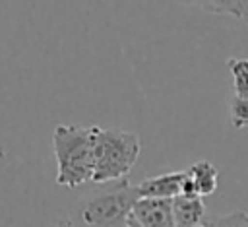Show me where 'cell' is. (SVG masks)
I'll use <instances>...</instances> for the list:
<instances>
[{
    "mask_svg": "<svg viewBox=\"0 0 248 227\" xmlns=\"http://www.w3.org/2000/svg\"><path fill=\"white\" fill-rule=\"evenodd\" d=\"M202 227H248V211L236 210L225 215H207Z\"/></svg>",
    "mask_w": 248,
    "mask_h": 227,
    "instance_id": "10",
    "label": "cell"
},
{
    "mask_svg": "<svg viewBox=\"0 0 248 227\" xmlns=\"http://www.w3.org/2000/svg\"><path fill=\"white\" fill-rule=\"evenodd\" d=\"M229 116H231V124L236 130H242L248 126V99L242 97H231L229 101Z\"/></svg>",
    "mask_w": 248,
    "mask_h": 227,
    "instance_id": "11",
    "label": "cell"
},
{
    "mask_svg": "<svg viewBox=\"0 0 248 227\" xmlns=\"http://www.w3.org/2000/svg\"><path fill=\"white\" fill-rule=\"evenodd\" d=\"M227 70L232 76V91L234 97L248 99V58L232 56L227 60Z\"/></svg>",
    "mask_w": 248,
    "mask_h": 227,
    "instance_id": "9",
    "label": "cell"
},
{
    "mask_svg": "<svg viewBox=\"0 0 248 227\" xmlns=\"http://www.w3.org/2000/svg\"><path fill=\"white\" fill-rule=\"evenodd\" d=\"M188 178L192 180L194 188H196V194L198 196H209L217 190V184H219V171L217 167L207 161V159H200L196 163H192L188 169Z\"/></svg>",
    "mask_w": 248,
    "mask_h": 227,
    "instance_id": "7",
    "label": "cell"
},
{
    "mask_svg": "<svg viewBox=\"0 0 248 227\" xmlns=\"http://www.w3.org/2000/svg\"><path fill=\"white\" fill-rule=\"evenodd\" d=\"M128 227H130V225H128Z\"/></svg>",
    "mask_w": 248,
    "mask_h": 227,
    "instance_id": "15",
    "label": "cell"
},
{
    "mask_svg": "<svg viewBox=\"0 0 248 227\" xmlns=\"http://www.w3.org/2000/svg\"><path fill=\"white\" fill-rule=\"evenodd\" d=\"M242 21L248 25V0H244V16H242Z\"/></svg>",
    "mask_w": 248,
    "mask_h": 227,
    "instance_id": "13",
    "label": "cell"
},
{
    "mask_svg": "<svg viewBox=\"0 0 248 227\" xmlns=\"http://www.w3.org/2000/svg\"><path fill=\"white\" fill-rule=\"evenodd\" d=\"M182 6L198 8L207 14L217 16H232L236 19H242L244 16V0H174Z\"/></svg>",
    "mask_w": 248,
    "mask_h": 227,
    "instance_id": "8",
    "label": "cell"
},
{
    "mask_svg": "<svg viewBox=\"0 0 248 227\" xmlns=\"http://www.w3.org/2000/svg\"><path fill=\"white\" fill-rule=\"evenodd\" d=\"M140 200L136 186L128 178L105 184L78 202L70 215L74 227H128L132 208Z\"/></svg>",
    "mask_w": 248,
    "mask_h": 227,
    "instance_id": "2",
    "label": "cell"
},
{
    "mask_svg": "<svg viewBox=\"0 0 248 227\" xmlns=\"http://www.w3.org/2000/svg\"><path fill=\"white\" fill-rule=\"evenodd\" d=\"M132 219L140 227H176L172 215V200L140 198L132 208Z\"/></svg>",
    "mask_w": 248,
    "mask_h": 227,
    "instance_id": "4",
    "label": "cell"
},
{
    "mask_svg": "<svg viewBox=\"0 0 248 227\" xmlns=\"http://www.w3.org/2000/svg\"><path fill=\"white\" fill-rule=\"evenodd\" d=\"M186 178V171H172L165 175H157L136 184L140 198H161L172 200L182 194V184Z\"/></svg>",
    "mask_w": 248,
    "mask_h": 227,
    "instance_id": "5",
    "label": "cell"
},
{
    "mask_svg": "<svg viewBox=\"0 0 248 227\" xmlns=\"http://www.w3.org/2000/svg\"><path fill=\"white\" fill-rule=\"evenodd\" d=\"M56 227H74V225L70 223V219H58V223H56Z\"/></svg>",
    "mask_w": 248,
    "mask_h": 227,
    "instance_id": "12",
    "label": "cell"
},
{
    "mask_svg": "<svg viewBox=\"0 0 248 227\" xmlns=\"http://www.w3.org/2000/svg\"><path fill=\"white\" fill-rule=\"evenodd\" d=\"M172 215L176 227H202L207 217V208L200 196L172 198Z\"/></svg>",
    "mask_w": 248,
    "mask_h": 227,
    "instance_id": "6",
    "label": "cell"
},
{
    "mask_svg": "<svg viewBox=\"0 0 248 227\" xmlns=\"http://www.w3.org/2000/svg\"><path fill=\"white\" fill-rule=\"evenodd\" d=\"M141 151L138 134L122 128H101L95 130V169L93 182L108 184L128 177L134 169Z\"/></svg>",
    "mask_w": 248,
    "mask_h": 227,
    "instance_id": "3",
    "label": "cell"
},
{
    "mask_svg": "<svg viewBox=\"0 0 248 227\" xmlns=\"http://www.w3.org/2000/svg\"><path fill=\"white\" fill-rule=\"evenodd\" d=\"M128 225H130V227H140V225H138V223H136L132 217H130V223H128Z\"/></svg>",
    "mask_w": 248,
    "mask_h": 227,
    "instance_id": "14",
    "label": "cell"
},
{
    "mask_svg": "<svg viewBox=\"0 0 248 227\" xmlns=\"http://www.w3.org/2000/svg\"><path fill=\"white\" fill-rule=\"evenodd\" d=\"M95 130L97 126L79 124H58L54 128L52 151L56 159V184L78 188L93 178Z\"/></svg>",
    "mask_w": 248,
    "mask_h": 227,
    "instance_id": "1",
    "label": "cell"
}]
</instances>
